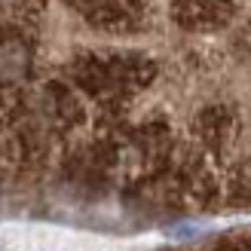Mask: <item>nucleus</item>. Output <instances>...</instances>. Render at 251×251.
<instances>
[{
	"instance_id": "obj_1",
	"label": "nucleus",
	"mask_w": 251,
	"mask_h": 251,
	"mask_svg": "<svg viewBox=\"0 0 251 251\" xmlns=\"http://www.w3.org/2000/svg\"><path fill=\"white\" fill-rule=\"evenodd\" d=\"M251 211V0H0V221Z\"/></svg>"
}]
</instances>
